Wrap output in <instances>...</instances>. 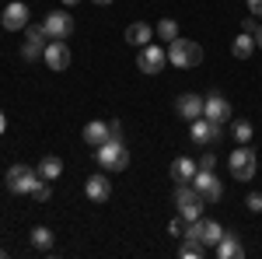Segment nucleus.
Instances as JSON below:
<instances>
[{
    "label": "nucleus",
    "mask_w": 262,
    "mask_h": 259,
    "mask_svg": "<svg viewBox=\"0 0 262 259\" xmlns=\"http://www.w3.org/2000/svg\"><path fill=\"white\" fill-rule=\"evenodd\" d=\"M168 63L179 67V70H192V67H200V63H203V46L179 35V39L168 42Z\"/></svg>",
    "instance_id": "obj_1"
},
{
    "label": "nucleus",
    "mask_w": 262,
    "mask_h": 259,
    "mask_svg": "<svg viewBox=\"0 0 262 259\" xmlns=\"http://www.w3.org/2000/svg\"><path fill=\"white\" fill-rule=\"evenodd\" d=\"M175 207H179L182 221H200L203 207H206V196H203L192 182H179V186H175Z\"/></svg>",
    "instance_id": "obj_2"
},
{
    "label": "nucleus",
    "mask_w": 262,
    "mask_h": 259,
    "mask_svg": "<svg viewBox=\"0 0 262 259\" xmlns=\"http://www.w3.org/2000/svg\"><path fill=\"white\" fill-rule=\"evenodd\" d=\"M95 158H98V165L105 172H122L129 165V151H126L122 137H108L101 147H95Z\"/></svg>",
    "instance_id": "obj_3"
},
{
    "label": "nucleus",
    "mask_w": 262,
    "mask_h": 259,
    "mask_svg": "<svg viewBox=\"0 0 262 259\" xmlns=\"http://www.w3.org/2000/svg\"><path fill=\"white\" fill-rule=\"evenodd\" d=\"M227 168H231L234 182H248V179H255L259 158H255V151L248 144H238V151H231V158H227Z\"/></svg>",
    "instance_id": "obj_4"
},
{
    "label": "nucleus",
    "mask_w": 262,
    "mask_h": 259,
    "mask_svg": "<svg viewBox=\"0 0 262 259\" xmlns=\"http://www.w3.org/2000/svg\"><path fill=\"white\" fill-rule=\"evenodd\" d=\"M42 182L39 168H32V165H11L7 168V189L11 193H18V196H32V189Z\"/></svg>",
    "instance_id": "obj_5"
},
{
    "label": "nucleus",
    "mask_w": 262,
    "mask_h": 259,
    "mask_svg": "<svg viewBox=\"0 0 262 259\" xmlns=\"http://www.w3.org/2000/svg\"><path fill=\"white\" fill-rule=\"evenodd\" d=\"M164 63H168V49H161V46H140V56H137V67H140L143 74H161Z\"/></svg>",
    "instance_id": "obj_6"
},
{
    "label": "nucleus",
    "mask_w": 262,
    "mask_h": 259,
    "mask_svg": "<svg viewBox=\"0 0 262 259\" xmlns=\"http://www.w3.org/2000/svg\"><path fill=\"white\" fill-rule=\"evenodd\" d=\"M42 28H46L49 39H70V32H74V18H70V11H49L46 21H42Z\"/></svg>",
    "instance_id": "obj_7"
},
{
    "label": "nucleus",
    "mask_w": 262,
    "mask_h": 259,
    "mask_svg": "<svg viewBox=\"0 0 262 259\" xmlns=\"http://www.w3.org/2000/svg\"><path fill=\"white\" fill-rule=\"evenodd\" d=\"M192 186L206 196V203H217V200L224 196V182L213 175V168H200V172L192 175Z\"/></svg>",
    "instance_id": "obj_8"
},
{
    "label": "nucleus",
    "mask_w": 262,
    "mask_h": 259,
    "mask_svg": "<svg viewBox=\"0 0 262 259\" xmlns=\"http://www.w3.org/2000/svg\"><path fill=\"white\" fill-rule=\"evenodd\" d=\"M42 60H46L49 70H67V67H70V46H67V39H49Z\"/></svg>",
    "instance_id": "obj_9"
},
{
    "label": "nucleus",
    "mask_w": 262,
    "mask_h": 259,
    "mask_svg": "<svg viewBox=\"0 0 262 259\" xmlns=\"http://www.w3.org/2000/svg\"><path fill=\"white\" fill-rule=\"evenodd\" d=\"M0 25H4L7 32H21V28H28V4L11 0V4L4 7V14H0Z\"/></svg>",
    "instance_id": "obj_10"
},
{
    "label": "nucleus",
    "mask_w": 262,
    "mask_h": 259,
    "mask_svg": "<svg viewBox=\"0 0 262 259\" xmlns=\"http://www.w3.org/2000/svg\"><path fill=\"white\" fill-rule=\"evenodd\" d=\"M189 137H192V144H210V140H217L221 137V123H213V119H206V116H200V119H192L189 123Z\"/></svg>",
    "instance_id": "obj_11"
},
{
    "label": "nucleus",
    "mask_w": 262,
    "mask_h": 259,
    "mask_svg": "<svg viewBox=\"0 0 262 259\" xmlns=\"http://www.w3.org/2000/svg\"><path fill=\"white\" fill-rule=\"evenodd\" d=\"M175 109H179L182 119L192 123V119H200V116H203V109H206V98H203V95H196V91H185V95H179Z\"/></svg>",
    "instance_id": "obj_12"
},
{
    "label": "nucleus",
    "mask_w": 262,
    "mask_h": 259,
    "mask_svg": "<svg viewBox=\"0 0 262 259\" xmlns=\"http://www.w3.org/2000/svg\"><path fill=\"white\" fill-rule=\"evenodd\" d=\"M84 193H88V200H95V203H105V200L112 196V179L108 175H88V182H84Z\"/></svg>",
    "instance_id": "obj_13"
},
{
    "label": "nucleus",
    "mask_w": 262,
    "mask_h": 259,
    "mask_svg": "<svg viewBox=\"0 0 262 259\" xmlns=\"http://www.w3.org/2000/svg\"><path fill=\"white\" fill-rule=\"evenodd\" d=\"M203 116L213 123H227L231 119V102L224 98V95H206V109H203Z\"/></svg>",
    "instance_id": "obj_14"
},
{
    "label": "nucleus",
    "mask_w": 262,
    "mask_h": 259,
    "mask_svg": "<svg viewBox=\"0 0 262 259\" xmlns=\"http://www.w3.org/2000/svg\"><path fill=\"white\" fill-rule=\"evenodd\" d=\"M154 35H158V32H154L147 21H133V25L126 28V42H129V46H137V49H140V46H150Z\"/></svg>",
    "instance_id": "obj_15"
},
{
    "label": "nucleus",
    "mask_w": 262,
    "mask_h": 259,
    "mask_svg": "<svg viewBox=\"0 0 262 259\" xmlns=\"http://www.w3.org/2000/svg\"><path fill=\"white\" fill-rule=\"evenodd\" d=\"M221 259H242L245 256V245L238 242V235H231V231H224V238L217 242V249H213Z\"/></svg>",
    "instance_id": "obj_16"
},
{
    "label": "nucleus",
    "mask_w": 262,
    "mask_h": 259,
    "mask_svg": "<svg viewBox=\"0 0 262 259\" xmlns=\"http://www.w3.org/2000/svg\"><path fill=\"white\" fill-rule=\"evenodd\" d=\"M108 137H112V133H108V123H101V119L84 123V144H91V147H101V144H105Z\"/></svg>",
    "instance_id": "obj_17"
},
{
    "label": "nucleus",
    "mask_w": 262,
    "mask_h": 259,
    "mask_svg": "<svg viewBox=\"0 0 262 259\" xmlns=\"http://www.w3.org/2000/svg\"><path fill=\"white\" fill-rule=\"evenodd\" d=\"M200 172V165L192 158H175L171 161V179L175 182H192V175Z\"/></svg>",
    "instance_id": "obj_18"
},
{
    "label": "nucleus",
    "mask_w": 262,
    "mask_h": 259,
    "mask_svg": "<svg viewBox=\"0 0 262 259\" xmlns=\"http://www.w3.org/2000/svg\"><path fill=\"white\" fill-rule=\"evenodd\" d=\"M231 53H234L238 60H248V56L255 53V35H252V32H242V35H234V42H231Z\"/></svg>",
    "instance_id": "obj_19"
},
{
    "label": "nucleus",
    "mask_w": 262,
    "mask_h": 259,
    "mask_svg": "<svg viewBox=\"0 0 262 259\" xmlns=\"http://www.w3.org/2000/svg\"><path fill=\"white\" fill-rule=\"evenodd\" d=\"M39 175H42V179H46V182L60 179V175H63V161L56 158V154H46V158L39 161Z\"/></svg>",
    "instance_id": "obj_20"
},
{
    "label": "nucleus",
    "mask_w": 262,
    "mask_h": 259,
    "mask_svg": "<svg viewBox=\"0 0 262 259\" xmlns=\"http://www.w3.org/2000/svg\"><path fill=\"white\" fill-rule=\"evenodd\" d=\"M221 238H224V224H217V221H203V235H200L203 245H206V249H217Z\"/></svg>",
    "instance_id": "obj_21"
},
{
    "label": "nucleus",
    "mask_w": 262,
    "mask_h": 259,
    "mask_svg": "<svg viewBox=\"0 0 262 259\" xmlns=\"http://www.w3.org/2000/svg\"><path fill=\"white\" fill-rule=\"evenodd\" d=\"M53 231H49V228H32V245H35V249H42V252H46V249H53Z\"/></svg>",
    "instance_id": "obj_22"
},
{
    "label": "nucleus",
    "mask_w": 262,
    "mask_h": 259,
    "mask_svg": "<svg viewBox=\"0 0 262 259\" xmlns=\"http://www.w3.org/2000/svg\"><path fill=\"white\" fill-rule=\"evenodd\" d=\"M179 256H185V259H203V256H206V245H200V242H192V238H182Z\"/></svg>",
    "instance_id": "obj_23"
},
{
    "label": "nucleus",
    "mask_w": 262,
    "mask_h": 259,
    "mask_svg": "<svg viewBox=\"0 0 262 259\" xmlns=\"http://www.w3.org/2000/svg\"><path fill=\"white\" fill-rule=\"evenodd\" d=\"M154 32H158V39H168V42H171V39H179V25H175L171 18H161Z\"/></svg>",
    "instance_id": "obj_24"
},
{
    "label": "nucleus",
    "mask_w": 262,
    "mask_h": 259,
    "mask_svg": "<svg viewBox=\"0 0 262 259\" xmlns=\"http://www.w3.org/2000/svg\"><path fill=\"white\" fill-rule=\"evenodd\" d=\"M231 130H234V140H238V144H248V140H252V133H255L248 119H238L234 126H231Z\"/></svg>",
    "instance_id": "obj_25"
},
{
    "label": "nucleus",
    "mask_w": 262,
    "mask_h": 259,
    "mask_svg": "<svg viewBox=\"0 0 262 259\" xmlns=\"http://www.w3.org/2000/svg\"><path fill=\"white\" fill-rule=\"evenodd\" d=\"M25 39H28V42H39V46H49V35H46V28H42V25H28V28H25Z\"/></svg>",
    "instance_id": "obj_26"
},
{
    "label": "nucleus",
    "mask_w": 262,
    "mask_h": 259,
    "mask_svg": "<svg viewBox=\"0 0 262 259\" xmlns=\"http://www.w3.org/2000/svg\"><path fill=\"white\" fill-rule=\"evenodd\" d=\"M42 53H46V46H39V42H28V39H25V46H21V56H25V60H39Z\"/></svg>",
    "instance_id": "obj_27"
},
{
    "label": "nucleus",
    "mask_w": 262,
    "mask_h": 259,
    "mask_svg": "<svg viewBox=\"0 0 262 259\" xmlns=\"http://www.w3.org/2000/svg\"><path fill=\"white\" fill-rule=\"evenodd\" d=\"M32 196H35V200H39V203H46V200H49V196H53V189H49V182H46V179H42V182H39V186H35V189H32Z\"/></svg>",
    "instance_id": "obj_28"
},
{
    "label": "nucleus",
    "mask_w": 262,
    "mask_h": 259,
    "mask_svg": "<svg viewBox=\"0 0 262 259\" xmlns=\"http://www.w3.org/2000/svg\"><path fill=\"white\" fill-rule=\"evenodd\" d=\"M245 207H248V210H255V214H262V196H259V193H248Z\"/></svg>",
    "instance_id": "obj_29"
},
{
    "label": "nucleus",
    "mask_w": 262,
    "mask_h": 259,
    "mask_svg": "<svg viewBox=\"0 0 262 259\" xmlns=\"http://www.w3.org/2000/svg\"><path fill=\"white\" fill-rule=\"evenodd\" d=\"M200 168H217V154H213V151H203Z\"/></svg>",
    "instance_id": "obj_30"
},
{
    "label": "nucleus",
    "mask_w": 262,
    "mask_h": 259,
    "mask_svg": "<svg viewBox=\"0 0 262 259\" xmlns=\"http://www.w3.org/2000/svg\"><path fill=\"white\" fill-rule=\"evenodd\" d=\"M168 231H171L175 238H182V235H185V221H182V217H175L171 224H168Z\"/></svg>",
    "instance_id": "obj_31"
},
{
    "label": "nucleus",
    "mask_w": 262,
    "mask_h": 259,
    "mask_svg": "<svg viewBox=\"0 0 262 259\" xmlns=\"http://www.w3.org/2000/svg\"><path fill=\"white\" fill-rule=\"evenodd\" d=\"M255 28H259V25H255V14H248L245 25H242V32H252V35H255Z\"/></svg>",
    "instance_id": "obj_32"
},
{
    "label": "nucleus",
    "mask_w": 262,
    "mask_h": 259,
    "mask_svg": "<svg viewBox=\"0 0 262 259\" xmlns=\"http://www.w3.org/2000/svg\"><path fill=\"white\" fill-rule=\"evenodd\" d=\"M248 14H255V18H262V0H248Z\"/></svg>",
    "instance_id": "obj_33"
},
{
    "label": "nucleus",
    "mask_w": 262,
    "mask_h": 259,
    "mask_svg": "<svg viewBox=\"0 0 262 259\" xmlns=\"http://www.w3.org/2000/svg\"><path fill=\"white\" fill-rule=\"evenodd\" d=\"M255 46H259V49H262V25H259V28H255Z\"/></svg>",
    "instance_id": "obj_34"
},
{
    "label": "nucleus",
    "mask_w": 262,
    "mask_h": 259,
    "mask_svg": "<svg viewBox=\"0 0 262 259\" xmlns=\"http://www.w3.org/2000/svg\"><path fill=\"white\" fill-rule=\"evenodd\" d=\"M4 130H7V119H4V112H0V133H4Z\"/></svg>",
    "instance_id": "obj_35"
},
{
    "label": "nucleus",
    "mask_w": 262,
    "mask_h": 259,
    "mask_svg": "<svg viewBox=\"0 0 262 259\" xmlns=\"http://www.w3.org/2000/svg\"><path fill=\"white\" fill-rule=\"evenodd\" d=\"M63 4H67V7H77V4H81V0H63Z\"/></svg>",
    "instance_id": "obj_36"
},
{
    "label": "nucleus",
    "mask_w": 262,
    "mask_h": 259,
    "mask_svg": "<svg viewBox=\"0 0 262 259\" xmlns=\"http://www.w3.org/2000/svg\"><path fill=\"white\" fill-rule=\"evenodd\" d=\"M95 4H112V0H95Z\"/></svg>",
    "instance_id": "obj_37"
}]
</instances>
